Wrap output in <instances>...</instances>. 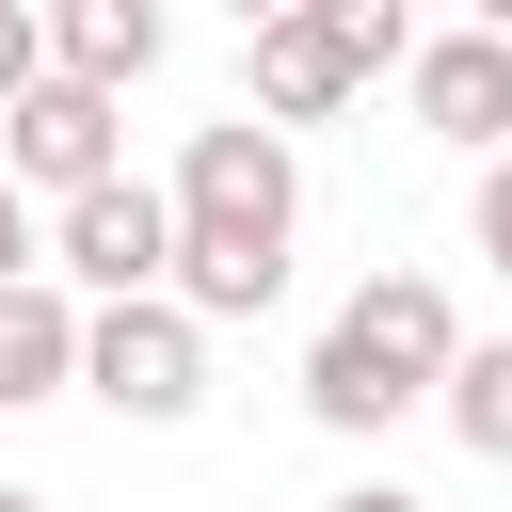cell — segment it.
I'll return each mask as SVG.
<instances>
[{
    "label": "cell",
    "instance_id": "11",
    "mask_svg": "<svg viewBox=\"0 0 512 512\" xmlns=\"http://www.w3.org/2000/svg\"><path fill=\"white\" fill-rule=\"evenodd\" d=\"M48 80H64V64H48V0H0V112L48 96Z\"/></svg>",
    "mask_w": 512,
    "mask_h": 512
},
{
    "label": "cell",
    "instance_id": "4",
    "mask_svg": "<svg viewBox=\"0 0 512 512\" xmlns=\"http://www.w3.org/2000/svg\"><path fill=\"white\" fill-rule=\"evenodd\" d=\"M80 400L128 416V432L208 416V320H192V304H96V336H80Z\"/></svg>",
    "mask_w": 512,
    "mask_h": 512
},
{
    "label": "cell",
    "instance_id": "12",
    "mask_svg": "<svg viewBox=\"0 0 512 512\" xmlns=\"http://www.w3.org/2000/svg\"><path fill=\"white\" fill-rule=\"evenodd\" d=\"M464 256L512 288V160H480V176H464Z\"/></svg>",
    "mask_w": 512,
    "mask_h": 512
},
{
    "label": "cell",
    "instance_id": "1",
    "mask_svg": "<svg viewBox=\"0 0 512 512\" xmlns=\"http://www.w3.org/2000/svg\"><path fill=\"white\" fill-rule=\"evenodd\" d=\"M176 304L224 336V320H272L288 304V256H304V144L288 128H256V112H224V128H192L176 144Z\"/></svg>",
    "mask_w": 512,
    "mask_h": 512
},
{
    "label": "cell",
    "instance_id": "14",
    "mask_svg": "<svg viewBox=\"0 0 512 512\" xmlns=\"http://www.w3.org/2000/svg\"><path fill=\"white\" fill-rule=\"evenodd\" d=\"M320 512H432V496H416V480H336Z\"/></svg>",
    "mask_w": 512,
    "mask_h": 512
},
{
    "label": "cell",
    "instance_id": "10",
    "mask_svg": "<svg viewBox=\"0 0 512 512\" xmlns=\"http://www.w3.org/2000/svg\"><path fill=\"white\" fill-rule=\"evenodd\" d=\"M432 416H448V448H464V464H512V336H464V368H448V400H432Z\"/></svg>",
    "mask_w": 512,
    "mask_h": 512
},
{
    "label": "cell",
    "instance_id": "7",
    "mask_svg": "<svg viewBox=\"0 0 512 512\" xmlns=\"http://www.w3.org/2000/svg\"><path fill=\"white\" fill-rule=\"evenodd\" d=\"M400 112H416L448 160H512V32H496V16L432 32V48L400 64Z\"/></svg>",
    "mask_w": 512,
    "mask_h": 512
},
{
    "label": "cell",
    "instance_id": "3",
    "mask_svg": "<svg viewBox=\"0 0 512 512\" xmlns=\"http://www.w3.org/2000/svg\"><path fill=\"white\" fill-rule=\"evenodd\" d=\"M432 32L400 0H272L256 16V128H336L368 80H400Z\"/></svg>",
    "mask_w": 512,
    "mask_h": 512
},
{
    "label": "cell",
    "instance_id": "5",
    "mask_svg": "<svg viewBox=\"0 0 512 512\" xmlns=\"http://www.w3.org/2000/svg\"><path fill=\"white\" fill-rule=\"evenodd\" d=\"M48 272L80 304H176V192L160 176H112V192L48 208Z\"/></svg>",
    "mask_w": 512,
    "mask_h": 512
},
{
    "label": "cell",
    "instance_id": "15",
    "mask_svg": "<svg viewBox=\"0 0 512 512\" xmlns=\"http://www.w3.org/2000/svg\"><path fill=\"white\" fill-rule=\"evenodd\" d=\"M0 512H48V496H32V480H0Z\"/></svg>",
    "mask_w": 512,
    "mask_h": 512
},
{
    "label": "cell",
    "instance_id": "6",
    "mask_svg": "<svg viewBox=\"0 0 512 512\" xmlns=\"http://www.w3.org/2000/svg\"><path fill=\"white\" fill-rule=\"evenodd\" d=\"M0 176H16L32 208H80V192H112V176H128V96H96V80H48V96H16V112H0Z\"/></svg>",
    "mask_w": 512,
    "mask_h": 512
},
{
    "label": "cell",
    "instance_id": "2",
    "mask_svg": "<svg viewBox=\"0 0 512 512\" xmlns=\"http://www.w3.org/2000/svg\"><path fill=\"white\" fill-rule=\"evenodd\" d=\"M448 368H464V304H448V272L384 256V272H352V304L304 336V416L368 448V432L432 416V400H448Z\"/></svg>",
    "mask_w": 512,
    "mask_h": 512
},
{
    "label": "cell",
    "instance_id": "9",
    "mask_svg": "<svg viewBox=\"0 0 512 512\" xmlns=\"http://www.w3.org/2000/svg\"><path fill=\"white\" fill-rule=\"evenodd\" d=\"M160 48H176V16H160V0H48V64H64V80H96V96L160 80Z\"/></svg>",
    "mask_w": 512,
    "mask_h": 512
},
{
    "label": "cell",
    "instance_id": "13",
    "mask_svg": "<svg viewBox=\"0 0 512 512\" xmlns=\"http://www.w3.org/2000/svg\"><path fill=\"white\" fill-rule=\"evenodd\" d=\"M16 288H48V208L0 176V304H16Z\"/></svg>",
    "mask_w": 512,
    "mask_h": 512
},
{
    "label": "cell",
    "instance_id": "8",
    "mask_svg": "<svg viewBox=\"0 0 512 512\" xmlns=\"http://www.w3.org/2000/svg\"><path fill=\"white\" fill-rule=\"evenodd\" d=\"M80 336H96V304L48 272V288H16L0 304V416H32V400H80Z\"/></svg>",
    "mask_w": 512,
    "mask_h": 512
}]
</instances>
